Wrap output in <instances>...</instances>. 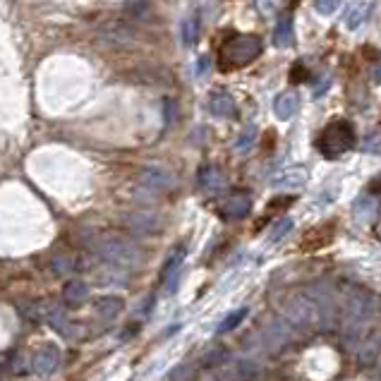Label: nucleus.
I'll return each mask as SVG.
<instances>
[{
	"label": "nucleus",
	"instance_id": "obj_1",
	"mask_svg": "<svg viewBox=\"0 0 381 381\" xmlns=\"http://www.w3.org/2000/svg\"><path fill=\"white\" fill-rule=\"evenodd\" d=\"M264 51V41L257 34H240L221 46V70H238L254 63Z\"/></svg>",
	"mask_w": 381,
	"mask_h": 381
},
{
	"label": "nucleus",
	"instance_id": "obj_2",
	"mask_svg": "<svg viewBox=\"0 0 381 381\" xmlns=\"http://www.w3.org/2000/svg\"><path fill=\"white\" fill-rule=\"evenodd\" d=\"M355 127L348 120H333L321 130L319 139H316V149L321 151V156L326 158H338L345 151H350L355 146Z\"/></svg>",
	"mask_w": 381,
	"mask_h": 381
},
{
	"label": "nucleus",
	"instance_id": "obj_3",
	"mask_svg": "<svg viewBox=\"0 0 381 381\" xmlns=\"http://www.w3.org/2000/svg\"><path fill=\"white\" fill-rule=\"evenodd\" d=\"M101 257L105 261L110 264H118V266H127L130 269L134 261H137V250H134V245H130L127 240L122 238H105L101 243Z\"/></svg>",
	"mask_w": 381,
	"mask_h": 381
},
{
	"label": "nucleus",
	"instance_id": "obj_4",
	"mask_svg": "<svg viewBox=\"0 0 381 381\" xmlns=\"http://www.w3.org/2000/svg\"><path fill=\"white\" fill-rule=\"evenodd\" d=\"M58 367H60V348L53 343L41 345L32 357V372L37 377H49Z\"/></svg>",
	"mask_w": 381,
	"mask_h": 381
},
{
	"label": "nucleus",
	"instance_id": "obj_5",
	"mask_svg": "<svg viewBox=\"0 0 381 381\" xmlns=\"http://www.w3.org/2000/svg\"><path fill=\"white\" fill-rule=\"evenodd\" d=\"M252 209V197L247 192H233V195L226 197L224 202V216L226 219H243V216H247Z\"/></svg>",
	"mask_w": 381,
	"mask_h": 381
},
{
	"label": "nucleus",
	"instance_id": "obj_6",
	"mask_svg": "<svg viewBox=\"0 0 381 381\" xmlns=\"http://www.w3.org/2000/svg\"><path fill=\"white\" fill-rule=\"evenodd\" d=\"M183 250H175L171 257H168L166 266H163V280H166V290L175 292L178 288V280L183 276Z\"/></svg>",
	"mask_w": 381,
	"mask_h": 381
},
{
	"label": "nucleus",
	"instance_id": "obj_7",
	"mask_svg": "<svg viewBox=\"0 0 381 381\" xmlns=\"http://www.w3.org/2000/svg\"><path fill=\"white\" fill-rule=\"evenodd\" d=\"M297 110H300V96L295 91L278 93L276 101H273V113H276L278 120H290Z\"/></svg>",
	"mask_w": 381,
	"mask_h": 381
},
{
	"label": "nucleus",
	"instance_id": "obj_8",
	"mask_svg": "<svg viewBox=\"0 0 381 381\" xmlns=\"http://www.w3.org/2000/svg\"><path fill=\"white\" fill-rule=\"evenodd\" d=\"M304 183H307V168L302 166H292L280 173L278 178H273V187H280V190H300Z\"/></svg>",
	"mask_w": 381,
	"mask_h": 381
},
{
	"label": "nucleus",
	"instance_id": "obj_9",
	"mask_svg": "<svg viewBox=\"0 0 381 381\" xmlns=\"http://www.w3.org/2000/svg\"><path fill=\"white\" fill-rule=\"evenodd\" d=\"M333 238V226H319L314 228V231H309L304 240L300 243V250L302 252H314V250H321L324 245H329Z\"/></svg>",
	"mask_w": 381,
	"mask_h": 381
},
{
	"label": "nucleus",
	"instance_id": "obj_10",
	"mask_svg": "<svg viewBox=\"0 0 381 381\" xmlns=\"http://www.w3.org/2000/svg\"><path fill=\"white\" fill-rule=\"evenodd\" d=\"M209 110L216 118H233L235 115V101L228 91H214L209 98Z\"/></svg>",
	"mask_w": 381,
	"mask_h": 381
},
{
	"label": "nucleus",
	"instance_id": "obj_11",
	"mask_svg": "<svg viewBox=\"0 0 381 381\" xmlns=\"http://www.w3.org/2000/svg\"><path fill=\"white\" fill-rule=\"evenodd\" d=\"M369 10H372V5H369L367 0H355V3H350L348 8H345L343 25L348 29H357L360 25H365L369 17Z\"/></svg>",
	"mask_w": 381,
	"mask_h": 381
},
{
	"label": "nucleus",
	"instance_id": "obj_12",
	"mask_svg": "<svg viewBox=\"0 0 381 381\" xmlns=\"http://www.w3.org/2000/svg\"><path fill=\"white\" fill-rule=\"evenodd\" d=\"M295 41V27H292V15L290 13H283L278 17V25H276V32H273V44L278 49H288Z\"/></svg>",
	"mask_w": 381,
	"mask_h": 381
},
{
	"label": "nucleus",
	"instance_id": "obj_13",
	"mask_svg": "<svg viewBox=\"0 0 381 381\" xmlns=\"http://www.w3.org/2000/svg\"><path fill=\"white\" fill-rule=\"evenodd\" d=\"M63 300H65V304H70V307H79V304L89 300V288H86V283H82V280H70L65 290H63Z\"/></svg>",
	"mask_w": 381,
	"mask_h": 381
},
{
	"label": "nucleus",
	"instance_id": "obj_14",
	"mask_svg": "<svg viewBox=\"0 0 381 381\" xmlns=\"http://www.w3.org/2000/svg\"><path fill=\"white\" fill-rule=\"evenodd\" d=\"M199 185L204 187L207 192H219L224 187V175L216 166H207L199 171Z\"/></svg>",
	"mask_w": 381,
	"mask_h": 381
},
{
	"label": "nucleus",
	"instance_id": "obj_15",
	"mask_svg": "<svg viewBox=\"0 0 381 381\" xmlns=\"http://www.w3.org/2000/svg\"><path fill=\"white\" fill-rule=\"evenodd\" d=\"M374 214H377V202H374L372 195H365L355 202V219L360 224H369L374 219Z\"/></svg>",
	"mask_w": 381,
	"mask_h": 381
},
{
	"label": "nucleus",
	"instance_id": "obj_16",
	"mask_svg": "<svg viewBox=\"0 0 381 381\" xmlns=\"http://www.w3.org/2000/svg\"><path fill=\"white\" fill-rule=\"evenodd\" d=\"M122 300L120 297H101V300H96V312L105 316V319H113V316H118L122 312Z\"/></svg>",
	"mask_w": 381,
	"mask_h": 381
},
{
	"label": "nucleus",
	"instance_id": "obj_17",
	"mask_svg": "<svg viewBox=\"0 0 381 381\" xmlns=\"http://www.w3.org/2000/svg\"><path fill=\"white\" fill-rule=\"evenodd\" d=\"M142 180H144V185L156 187V190H166V187L171 185V178H168V173L156 171V168H146Z\"/></svg>",
	"mask_w": 381,
	"mask_h": 381
},
{
	"label": "nucleus",
	"instance_id": "obj_18",
	"mask_svg": "<svg viewBox=\"0 0 381 381\" xmlns=\"http://www.w3.org/2000/svg\"><path fill=\"white\" fill-rule=\"evenodd\" d=\"M197 39H199V20L192 15L183 22V44L185 46H195Z\"/></svg>",
	"mask_w": 381,
	"mask_h": 381
},
{
	"label": "nucleus",
	"instance_id": "obj_19",
	"mask_svg": "<svg viewBox=\"0 0 381 381\" xmlns=\"http://www.w3.org/2000/svg\"><path fill=\"white\" fill-rule=\"evenodd\" d=\"M247 316V307H240V309H235L233 314H228L224 321H221V326H219V333H228V331H233L235 326L240 324V321Z\"/></svg>",
	"mask_w": 381,
	"mask_h": 381
},
{
	"label": "nucleus",
	"instance_id": "obj_20",
	"mask_svg": "<svg viewBox=\"0 0 381 381\" xmlns=\"http://www.w3.org/2000/svg\"><path fill=\"white\" fill-rule=\"evenodd\" d=\"M290 231H292V221H290V219H280L278 224L271 228V235H269V243H278V240H283Z\"/></svg>",
	"mask_w": 381,
	"mask_h": 381
},
{
	"label": "nucleus",
	"instance_id": "obj_21",
	"mask_svg": "<svg viewBox=\"0 0 381 381\" xmlns=\"http://www.w3.org/2000/svg\"><path fill=\"white\" fill-rule=\"evenodd\" d=\"M254 139H257V130H254V127L250 125L247 130H245L243 134H240V139L235 142V149L240 151V154H245V151H247L250 146L254 144Z\"/></svg>",
	"mask_w": 381,
	"mask_h": 381
},
{
	"label": "nucleus",
	"instance_id": "obj_22",
	"mask_svg": "<svg viewBox=\"0 0 381 381\" xmlns=\"http://www.w3.org/2000/svg\"><path fill=\"white\" fill-rule=\"evenodd\" d=\"M338 5H341V0H314V8L319 10L321 15H333Z\"/></svg>",
	"mask_w": 381,
	"mask_h": 381
},
{
	"label": "nucleus",
	"instance_id": "obj_23",
	"mask_svg": "<svg viewBox=\"0 0 381 381\" xmlns=\"http://www.w3.org/2000/svg\"><path fill=\"white\" fill-rule=\"evenodd\" d=\"M365 151H369V154H381V132H372L365 139Z\"/></svg>",
	"mask_w": 381,
	"mask_h": 381
},
{
	"label": "nucleus",
	"instance_id": "obj_24",
	"mask_svg": "<svg viewBox=\"0 0 381 381\" xmlns=\"http://www.w3.org/2000/svg\"><path fill=\"white\" fill-rule=\"evenodd\" d=\"M257 10H259L261 15H273L278 10V0H257Z\"/></svg>",
	"mask_w": 381,
	"mask_h": 381
},
{
	"label": "nucleus",
	"instance_id": "obj_25",
	"mask_svg": "<svg viewBox=\"0 0 381 381\" xmlns=\"http://www.w3.org/2000/svg\"><path fill=\"white\" fill-rule=\"evenodd\" d=\"M290 204H292V197H276V199H273V202L266 207V214H273L276 209H285V207H290Z\"/></svg>",
	"mask_w": 381,
	"mask_h": 381
},
{
	"label": "nucleus",
	"instance_id": "obj_26",
	"mask_svg": "<svg viewBox=\"0 0 381 381\" xmlns=\"http://www.w3.org/2000/svg\"><path fill=\"white\" fill-rule=\"evenodd\" d=\"M209 65H211V60H209L207 56L199 58V63H197V75H199V77H204V75L209 72Z\"/></svg>",
	"mask_w": 381,
	"mask_h": 381
},
{
	"label": "nucleus",
	"instance_id": "obj_27",
	"mask_svg": "<svg viewBox=\"0 0 381 381\" xmlns=\"http://www.w3.org/2000/svg\"><path fill=\"white\" fill-rule=\"evenodd\" d=\"M369 195H381V175L369 183Z\"/></svg>",
	"mask_w": 381,
	"mask_h": 381
},
{
	"label": "nucleus",
	"instance_id": "obj_28",
	"mask_svg": "<svg viewBox=\"0 0 381 381\" xmlns=\"http://www.w3.org/2000/svg\"><path fill=\"white\" fill-rule=\"evenodd\" d=\"M329 84H331V79H329V77L321 79V82H319V86H316V89H314V96H321V93H324L326 89H329Z\"/></svg>",
	"mask_w": 381,
	"mask_h": 381
},
{
	"label": "nucleus",
	"instance_id": "obj_29",
	"mask_svg": "<svg viewBox=\"0 0 381 381\" xmlns=\"http://www.w3.org/2000/svg\"><path fill=\"white\" fill-rule=\"evenodd\" d=\"M304 75H302V65H295V70H292V82H302Z\"/></svg>",
	"mask_w": 381,
	"mask_h": 381
},
{
	"label": "nucleus",
	"instance_id": "obj_30",
	"mask_svg": "<svg viewBox=\"0 0 381 381\" xmlns=\"http://www.w3.org/2000/svg\"><path fill=\"white\" fill-rule=\"evenodd\" d=\"M374 79H377L379 84H381V65H377V70H374Z\"/></svg>",
	"mask_w": 381,
	"mask_h": 381
}]
</instances>
